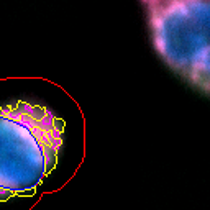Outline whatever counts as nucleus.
I'll use <instances>...</instances> for the list:
<instances>
[{"instance_id": "obj_2", "label": "nucleus", "mask_w": 210, "mask_h": 210, "mask_svg": "<svg viewBox=\"0 0 210 210\" xmlns=\"http://www.w3.org/2000/svg\"><path fill=\"white\" fill-rule=\"evenodd\" d=\"M154 51L174 72L210 94V3L205 0L143 2Z\"/></svg>"}, {"instance_id": "obj_1", "label": "nucleus", "mask_w": 210, "mask_h": 210, "mask_svg": "<svg viewBox=\"0 0 210 210\" xmlns=\"http://www.w3.org/2000/svg\"><path fill=\"white\" fill-rule=\"evenodd\" d=\"M64 122L43 105L0 107V202L34 194L58 164Z\"/></svg>"}]
</instances>
